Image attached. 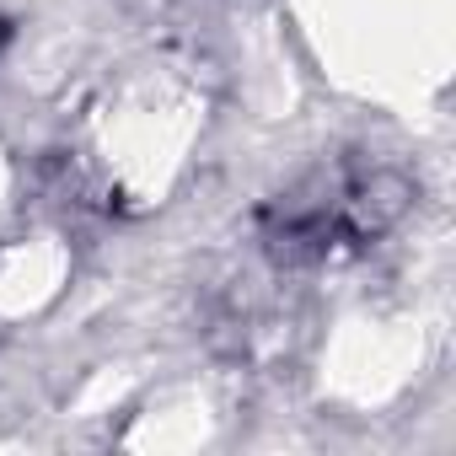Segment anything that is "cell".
Returning <instances> with one entry per match:
<instances>
[{"instance_id": "cell-1", "label": "cell", "mask_w": 456, "mask_h": 456, "mask_svg": "<svg viewBox=\"0 0 456 456\" xmlns=\"http://www.w3.org/2000/svg\"><path fill=\"white\" fill-rule=\"evenodd\" d=\"M0 44H6V22H0Z\"/></svg>"}]
</instances>
